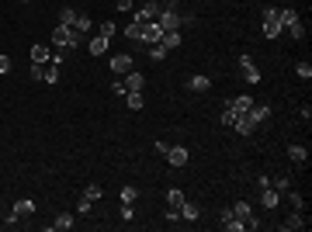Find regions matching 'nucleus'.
Instances as JSON below:
<instances>
[{"mask_svg": "<svg viewBox=\"0 0 312 232\" xmlns=\"http://www.w3.org/2000/svg\"><path fill=\"white\" fill-rule=\"evenodd\" d=\"M236 118H239V115H236L233 108L226 104V108H222V125H236Z\"/></svg>", "mask_w": 312, "mask_h": 232, "instance_id": "nucleus-33", "label": "nucleus"}, {"mask_svg": "<svg viewBox=\"0 0 312 232\" xmlns=\"http://www.w3.org/2000/svg\"><path fill=\"white\" fill-rule=\"evenodd\" d=\"M101 194H104V191H101L98 184H90V187L83 191V197H90V201H101Z\"/></svg>", "mask_w": 312, "mask_h": 232, "instance_id": "nucleus-35", "label": "nucleus"}, {"mask_svg": "<svg viewBox=\"0 0 312 232\" xmlns=\"http://www.w3.org/2000/svg\"><path fill=\"white\" fill-rule=\"evenodd\" d=\"M42 80H45V83H59V66H56V62L45 66V77H42Z\"/></svg>", "mask_w": 312, "mask_h": 232, "instance_id": "nucleus-27", "label": "nucleus"}, {"mask_svg": "<svg viewBox=\"0 0 312 232\" xmlns=\"http://www.w3.org/2000/svg\"><path fill=\"white\" fill-rule=\"evenodd\" d=\"M233 215L243 222V229H257V225H260V222L254 218V212H250V205H246V201H236V205H233Z\"/></svg>", "mask_w": 312, "mask_h": 232, "instance_id": "nucleus-5", "label": "nucleus"}, {"mask_svg": "<svg viewBox=\"0 0 312 232\" xmlns=\"http://www.w3.org/2000/svg\"><path fill=\"white\" fill-rule=\"evenodd\" d=\"M219 222H222V229H229V232H243V222H239V218L233 215V208H222Z\"/></svg>", "mask_w": 312, "mask_h": 232, "instance_id": "nucleus-8", "label": "nucleus"}, {"mask_svg": "<svg viewBox=\"0 0 312 232\" xmlns=\"http://www.w3.org/2000/svg\"><path fill=\"white\" fill-rule=\"evenodd\" d=\"M285 194H288V205H292V212H302V194H295L292 187H288Z\"/></svg>", "mask_w": 312, "mask_h": 232, "instance_id": "nucleus-28", "label": "nucleus"}, {"mask_svg": "<svg viewBox=\"0 0 312 232\" xmlns=\"http://www.w3.org/2000/svg\"><path fill=\"white\" fill-rule=\"evenodd\" d=\"M136 187H132V184H129V187H121V205H132V201H136Z\"/></svg>", "mask_w": 312, "mask_h": 232, "instance_id": "nucleus-30", "label": "nucleus"}, {"mask_svg": "<svg viewBox=\"0 0 312 232\" xmlns=\"http://www.w3.org/2000/svg\"><path fill=\"white\" fill-rule=\"evenodd\" d=\"M264 187H271V177H267V174L257 177V191H264Z\"/></svg>", "mask_w": 312, "mask_h": 232, "instance_id": "nucleus-42", "label": "nucleus"}, {"mask_svg": "<svg viewBox=\"0 0 312 232\" xmlns=\"http://www.w3.org/2000/svg\"><path fill=\"white\" fill-rule=\"evenodd\" d=\"M24 4H28V0H24Z\"/></svg>", "mask_w": 312, "mask_h": 232, "instance_id": "nucleus-44", "label": "nucleus"}, {"mask_svg": "<svg viewBox=\"0 0 312 232\" xmlns=\"http://www.w3.org/2000/svg\"><path fill=\"white\" fill-rule=\"evenodd\" d=\"M302 225H305V218H302V212H292L288 218H285V222H281V229H285V232H292V229H302Z\"/></svg>", "mask_w": 312, "mask_h": 232, "instance_id": "nucleus-18", "label": "nucleus"}, {"mask_svg": "<svg viewBox=\"0 0 312 232\" xmlns=\"http://www.w3.org/2000/svg\"><path fill=\"white\" fill-rule=\"evenodd\" d=\"M246 115L260 125V121H267V118H271V108H267V104H250V111H246Z\"/></svg>", "mask_w": 312, "mask_h": 232, "instance_id": "nucleus-14", "label": "nucleus"}, {"mask_svg": "<svg viewBox=\"0 0 312 232\" xmlns=\"http://www.w3.org/2000/svg\"><path fill=\"white\" fill-rule=\"evenodd\" d=\"M295 73H298L302 80H309L312 77V66H309V62H298V66H295Z\"/></svg>", "mask_w": 312, "mask_h": 232, "instance_id": "nucleus-37", "label": "nucleus"}, {"mask_svg": "<svg viewBox=\"0 0 312 232\" xmlns=\"http://www.w3.org/2000/svg\"><path fill=\"white\" fill-rule=\"evenodd\" d=\"M184 201H188L184 191H177V187L167 191V222H177V218H180V205H184Z\"/></svg>", "mask_w": 312, "mask_h": 232, "instance_id": "nucleus-2", "label": "nucleus"}, {"mask_svg": "<svg viewBox=\"0 0 312 232\" xmlns=\"http://www.w3.org/2000/svg\"><path fill=\"white\" fill-rule=\"evenodd\" d=\"M288 31H292L295 39H305V24H302V21H295V24H288Z\"/></svg>", "mask_w": 312, "mask_h": 232, "instance_id": "nucleus-36", "label": "nucleus"}, {"mask_svg": "<svg viewBox=\"0 0 312 232\" xmlns=\"http://www.w3.org/2000/svg\"><path fill=\"white\" fill-rule=\"evenodd\" d=\"M163 156H167L170 167H188V149H184V146H170Z\"/></svg>", "mask_w": 312, "mask_h": 232, "instance_id": "nucleus-6", "label": "nucleus"}, {"mask_svg": "<svg viewBox=\"0 0 312 232\" xmlns=\"http://www.w3.org/2000/svg\"><path fill=\"white\" fill-rule=\"evenodd\" d=\"M160 45H163V49H177V45H180V31H163V35H160Z\"/></svg>", "mask_w": 312, "mask_h": 232, "instance_id": "nucleus-20", "label": "nucleus"}, {"mask_svg": "<svg viewBox=\"0 0 312 232\" xmlns=\"http://www.w3.org/2000/svg\"><path fill=\"white\" fill-rule=\"evenodd\" d=\"M108 45H111V42L104 39V35H98V39H90V56H104V52H108Z\"/></svg>", "mask_w": 312, "mask_h": 232, "instance_id": "nucleus-21", "label": "nucleus"}, {"mask_svg": "<svg viewBox=\"0 0 312 232\" xmlns=\"http://www.w3.org/2000/svg\"><path fill=\"white\" fill-rule=\"evenodd\" d=\"M271 187H274L277 194H285L288 187H292V177H288V174H277V177H271Z\"/></svg>", "mask_w": 312, "mask_h": 232, "instance_id": "nucleus-19", "label": "nucleus"}, {"mask_svg": "<svg viewBox=\"0 0 312 232\" xmlns=\"http://www.w3.org/2000/svg\"><path fill=\"white\" fill-rule=\"evenodd\" d=\"M125 104H129L132 111H142V94H125Z\"/></svg>", "mask_w": 312, "mask_h": 232, "instance_id": "nucleus-29", "label": "nucleus"}, {"mask_svg": "<svg viewBox=\"0 0 312 232\" xmlns=\"http://www.w3.org/2000/svg\"><path fill=\"white\" fill-rule=\"evenodd\" d=\"M163 56H167V49H163L160 42H153V45H149V59H156V62H160Z\"/></svg>", "mask_w": 312, "mask_h": 232, "instance_id": "nucleus-32", "label": "nucleus"}, {"mask_svg": "<svg viewBox=\"0 0 312 232\" xmlns=\"http://www.w3.org/2000/svg\"><path fill=\"white\" fill-rule=\"evenodd\" d=\"M188 87L201 94V90H208V87H212V80H208V77H191V80H188Z\"/></svg>", "mask_w": 312, "mask_h": 232, "instance_id": "nucleus-24", "label": "nucleus"}, {"mask_svg": "<svg viewBox=\"0 0 312 232\" xmlns=\"http://www.w3.org/2000/svg\"><path fill=\"white\" fill-rule=\"evenodd\" d=\"M11 70H14V62H11V56H0V77H4V73H11Z\"/></svg>", "mask_w": 312, "mask_h": 232, "instance_id": "nucleus-40", "label": "nucleus"}, {"mask_svg": "<svg viewBox=\"0 0 312 232\" xmlns=\"http://www.w3.org/2000/svg\"><path fill=\"white\" fill-rule=\"evenodd\" d=\"M49 59H52V49H49V45H35V49H32V62H49Z\"/></svg>", "mask_w": 312, "mask_h": 232, "instance_id": "nucleus-22", "label": "nucleus"}, {"mask_svg": "<svg viewBox=\"0 0 312 232\" xmlns=\"http://www.w3.org/2000/svg\"><path fill=\"white\" fill-rule=\"evenodd\" d=\"M160 11H163L160 4H146V7H139V14H142L146 21H156V18H160Z\"/></svg>", "mask_w": 312, "mask_h": 232, "instance_id": "nucleus-23", "label": "nucleus"}, {"mask_svg": "<svg viewBox=\"0 0 312 232\" xmlns=\"http://www.w3.org/2000/svg\"><path fill=\"white\" fill-rule=\"evenodd\" d=\"M160 35H163V28H160L156 21H149V24H142V39H139V42L153 45V42H160Z\"/></svg>", "mask_w": 312, "mask_h": 232, "instance_id": "nucleus-10", "label": "nucleus"}, {"mask_svg": "<svg viewBox=\"0 0 312 232\" xmlns=\"http://www.w3.org/2000/svg\"><path fill=\"white\" fill-rule=\"evenodd\" d=\"M45 77V62H32V80H42Z\"/></svg>", "mask_w": 312, "mask_h": 232, "instance_id": "nucleus-38", "label": "nucleus"}, {"mask_svg": "<svg viewBox=\"0 0 312 232\" xmlns=\"http://www.w3.org/2000/svg\"><path fill=\"white\" fill-rule=\"evenodd\" d=\"M288 159L295 167H302V163H309V149L305 146H288Z\"/></svg>", "mask_w": 312, "mask_h": 232, "instance_id": "nucleus-12", "label": "nucleus"}, {"mask_svg": "<svg viewBox=\"0 0 312 232\" xmlns=\"http://www.w3.org/2000/svg\"><path fill=\"white\" fill-rule=\"evenodd\" d=\"M73 225H77V218H73V215H59V218H56V225H52V229L66 232V229H73Z\"/></svg>", "mask_w": 312, "mask_h": 232, "instance_id": "nucleus-25", "label": "nucleus"}, {"mask_svg": "<svg viewBox=\"0 0 312 232\" xmlns=\"http://www.w3.org/2000/svg\"><path fill=\"white\" fill-rule=\"evenodd\" d=\"M250 104H254V101H250V94H239V97H233V101H229V108H233L236 115H243V111H250Z\"/></svg>", "mask_w": 312, "mask_h": 232, "instance_id": "nucleus-17", "label": "nucleus"}, {"mask_svg": "<svg viewBox=\"0 0 312 232\" xmlns=\"http://www.w3.org/2000/svg\"><path fill=\"white\" fill-rule=\"evenodd\" d=\"M111 73H118V77L132 73V56H111Z\"/></svg>", "mask_w": 312, "mask_h": 232, "instance_id": "nucleus-9", "label": "nucleus"}, {"mask_svg": "<svg viewBox=\"0 0 312 232\" xmlns=\"http://www.w3.org/2000/svg\"><path fill=\"white\" fill-rule=\"evenodd\" d=\"M101 35L111 42V35H115V24H111V21H104V24H101Z\"/></svg>", "mask_w": 312, "mask_h": 232, "instance_id": "nucleus-41", "label": "nucleus"}, {"mask_svg": "<svg viewBox=\"0 0 312 232\" xmlns=\"http://www.w3.org/2000/svg\"><path fill=\"white\" fill-rule=\"evenodd\" d=\"M277 201H281V194L274 191V187H264V191H260V205H264V208H277Z\"/></svg>", "mask_w": 312, "mask_h": 232, "instance_id": "nucleus-15", "label": "nucleus"}, {"mask_svg": "<svg viewBox=\"0 0 312 232\" xmlns=\"http://www.w3.org/2000/svg\"><path fill=\"white\" fill-rule=\"evenodd\" d=\"M90 208H94V201H90V197H80V201H77V212L80 215H90Z\"/></svg>", "mask_w": 312, "mask_h": 232, "instance_id": "nucleus-34", "label": "nucleus"}, {"mask_svg": "<svg viewBox=\"0 0 312 232\" xmlns=\"http://www.w3.org/2000/svg\"><path fill=\"white\" fill-rule=\"evenodd\" d=\"M239 70H243L246 83H260V70H257L254 62H250V56H239Z\"/></svg>", "mask_w": 312, "mask_h": 232, "instance_id": "nucleus-7", "label": "nucleus"}, {"mask_svg": "<svg viewBox=\"0 0 312 232\" xmlns=\"http://www.w3.org/2000/svg\"><path fill=\"white\" fill-rule=\"evenodd\" d=\"M70 28H73V31H77L80 39H83V35H87V31H90V28H94V21L87 18V14H77V21H73V24H70Z\"/></svg>", "mask_w": 312, "mask_h": 232, "instance_id": "nucleus-13", "label": "nucleus"}, {"mask_svg": "<svg viewBox=\"0 0 312 232\" xmlns=\"http://www.w3.org/2000/svg\"><path fill=\"white\" fill-rule=\"evenodd\" d=\"M125 39H132V42H139V39H142V28H139L136 21H132L129 28H125Z\"/></svg>", "mask_w": 312, "mask_h": 232, "instance_id": "nucleus-31", "label": "nucleus"}, {"mask_svg": "<svg viewBox=\"0 0 312 232\" xmlns=\"http://www.w3.org/2000/svg\"><path fill=\"white\" fill-rule=\"evenodd\" d=\"M14 215H18V218H24V215H35V201H32V197H21V201H14Z\"/></svg>", "mask_w": 312, "mask_h": 232, "instance_id": "nucleus-16", "label": "nucleus"}, {"mask_svg": "<svg viewBox=\"0 0 312 232\" xmlns=\"http://www.w3.org/2000/svg\"><path fill=\"white\" fill-rule=\"evenodd\" d=\"M180 215H184V218H198V208H195V205H188V201H184V205H180Z\"/></svg>", "mask_w": 312, "mask_h": 232, "instance_id": "nucleus-39", "label": "nucleus"}, {"mask_svg": "<svg viewBox=\"0 0 312 232\" xmlns=\"http://www.w3.org/2000/svg\"><path fill=\"white\" fill-rule=\"evenodd\" d=\"M118 11H132V0H118Z\"/></svg>", "mask_w": 312, "mask_h": 232, "instance_id": "nucleus-43", "label": "nucleus"}, {"mask_svg": "<svg viewBox=\"0 0 312 232\" xmlns=\"http://www.w3.org/2000/svg\"><path fill=\"white\" fill-rule=\"evenodd\" d=\"M233 128H236V132H239V136H250V132H254V128H257V121H254V118H250V115H246V111H243V115L236 118V125H233Z\"/></svg>", "mask_w": 312, "mask_h": 232, "instance_id": "nucleus-11", "label": "nucleus"}, {"mask_svg": "<svg viewBox=\"0 0 312 232\" xmlns=\"http://www.w3.org/2000/svg\"><path fill=\"white\" fill-rule=\"evenodd\" d=\"M52 45H56L59 52H70V49L80 45V35L73 28H66V24H56V28H52Z\"/></svg>", "mask_w": 312, "mask_h": 232, "instance_id": "nucleus-1", "label": "nucleus"}, {"mask_svg": "<svg viewBox=\"0 0 312 232\" xmlns=\"http://www.w3.org/2000/svg\"><path fill=\"white\" fill-rule=\"evenodd\" d=\"M73 21H77V11H73V7H63V11H59V24H66V28H70Z\"/></svg>", "mask_w": 312, "mask_h": 232, "instance_id": "nucleus-26", "label": "nucleus"}, {"mask_svg": "<svg viewBox=\"0 0 312 232\" xmlns=\"http://www.w3.org/2000/svg\"><path fill=\"white\" fill-rule=\"evenodd\" d=\"M156 24H160L163 31H180V24H184V18L177 14L174 7H167V11H160V18H156Z\"/></svg>", "mask_w": 312, "mask_h": 232, "instance_id": "nucleus-4", "label": "nucleus"}, {"mask_svg": "<svg viewBox=\"0 0 312 232\" xmlns=\"http://www.w3.org/2000/svg\"><path fill=\"white\" fill-rule=\"evenodd\" d=\"M285 28L277 21V7H264V39H277Z\"/></svg>", "mask_w": 312, "mask_h": 232, "instance_id": "nucleus-3", "label": "nucleus"}]
</instances>
